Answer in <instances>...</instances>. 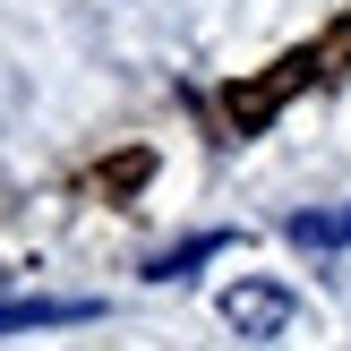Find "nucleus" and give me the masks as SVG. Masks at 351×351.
I'll return each mask as SVG.
<instances>
[{"label": "nucleus", "mask_w": 351, "mask_h": 351, "mask_svg": "<svg viewBox=\"0 0 351 351\" xmlns=\"http://www.w3.org/2000/svg\"><path fill=\"white\" fill-rule=\"evenodd\" d=\"M351 69V9L335 17V26L317 34V43H291L283 60L266 69V77H240V86H223V112H232V129L240 137H257L266 129L274 112H283L291 95H300V86H317V77H343Z\"/></svg>", "instance_id": "obj_1"}, {"label": "nucleus", "mask_w": 351, "mask_h": 351, "mask_svg": "<svg viewBox=\"0 0 351 351\" xmlns=\"http://www.w3.org/2000/svg\"><path fill=\"white\" fill-rule=\"evenodd\" d=\"M291 308H300V300H291L283 283H266V274H240V283L223 291V326H232L240 343H274L291 326Z\"/></svg>", "instance_id": "obj_2"}, {"label": "nucleus", "mask_w": 351, "mask_h": 351, "mask_svg": "<svg viewBox=\"0 0 351 351\" xmlns=\"http://www.w3.org/2000/svg\"><path fill=\"white\" fill-rule=\"evenodd\" d=\"M103 317L95 300H0V335H26V326H86Z\"/></svg>", "instance_id": "obj_3"}, {"label": "nucleus", "mask_w": 351, "mask_h": 351, "mask_svg": "<svg viewBox=\"0 0 351 351\" xmlns=\"http://www.w3.org/2000/svg\"><path fill=\"white\" fill-rule=\"evenodd\" d=\"M283 232L300 240V249H343V240H351V206H326V215H291Z\"/></svg>", "instance_id": "obj_4"}, {"label": "nucleus", "mask_w": 351, "mask_h": 351, "mask_svg": "<svg viewBox=\"0 0 351 351\" xmlns=\"http://www.w3.org/2000/svg\"><path fill=\"white\" fill-rule=\"evenodd\" d=\"M146 171H154V154H120V163L95 171V189L103 197H129V189H146Z\"/></svg>", "instance_id": "obj_5"}, {"label": "nucleus", "mask_w": 351, "mask_h": 351, "mask_svg": "<svg viewBox=\"0 0 351 351\" xmlns=\"http://www.w3.org/2000/svg\"><path fill=\"white\" fill-rule=\"evenodd\" d=\"M215 249H223V232H197V240H189V249L154 257V283H180V274H189V266H206V257H215Z\"/></svg>", "instance_id": "obj_6"}]
</instances>
